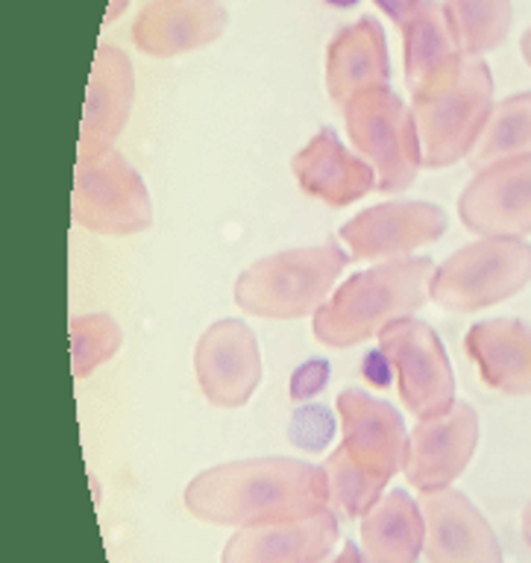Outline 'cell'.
Here are the masks:
<instances>
[{"mask_svg": "<svg viewBox=\"0 0 531 563\" xmlns=\"http://www.w3.org/2000/svg\"><path fill=\"white\" fill-rule=\"evenodd\" d=\"M329 475L294 457H250L206 470L186 487V508L212 526H267L327 510Z\"/></svg>", "mask_w": 531, "mask_h": 563, "instance_id": "cell-1", "label": "cell"}, {"mask_svg": "<svg viewBox=\"0 0 531 563\" xmlns=\"http://www.w3.org/2000/svg\"><path fill=\"white\" fill-rule=\"evenodd\" d=\"M344 440L327 457L329 496L346 517H364L379 505L381 490L408 461V434L394 405L358 387L338 396Z\"/></svg>", "mask_w": 531, "mask_h": 563, "instance_id": "cell-2", "label": "cell"}, {"mask_svg": "<svg viewBox=\"0 0 531 563\" xmlns=\"http://www.w3.org/2000/svg\"><path fill=\"white\" fill-rule=\"evenodd\" d=\"M432 258H390L355 273L314 311V338L323 346L346 350L406 320L432 294Z\"/></svg>", "mask_w": 531, "mask_h": 563, "instance_id": "cell-3", "label": "cell"}, {"mask_svg": "<svg viewBox=\"0 0 531 563\" xmlns=\"http://www.w3.org/2000/svg\"><path fill=\"white\" fill-rule=\"evenodd\" d=\"M423 165L450 167L473 153L494 114V77L482 56H455L411 91Z\"/></svg>", "mask_w": 531, "mask_h": 563, "instance_id": "cell-4", "label": "cell"}, {"mask_svg": "<svg viewBox=\"0 0 531 563\" xmlns=\"http://www.w3.org/2000/svg\"><path fill=\"white\" fill-rule=\"evenodd\" d=\"M346 264L350 253L338 241L267 255L241 273L235 282V302L247 314L297 320L327 302Z\"/></svg>", "mask_w": 531, "mask_h": 563, "instance_id": "cell-5", "label": "cell"}, {"mask_svg": "<svg viewBox=\"0 0 531 563\" xmlns=\"http://www.w3.org/2000/svg\"><path fill=\"white\" fill-rule=\"evenodd\" d=\"M344 118L353 147L376 170V191L411 188L423 165L411 106L402 103L390 86L370 88L344 106Z\"/></svg>", "mask_w": 531, "mask_h": 563, "instance_id": "cell-6", "label": "cell"}, {"mask_svg": "<svg viewBox=\"0 0 531 563\" xmlns=\"http://www.w3.org/2000/svg\"><path fill=\"white\" fill-rule=\"evenodd\" d=\"M531 282V246L522 238H485L434 267L432 299L446 311H478L520 294Z\"/></svg>", "mask_w": 531, "mask_h": 563, "instance_id": "cell-7", "label": "cell"}, {"mask_svg": "<svg viewBox=\"0 0 531 563\" xmlns=\"http://www.w3.org/2000/svg\"><path fill=\"white\" fill-rule=\"evenodd\" d=\"M74 220L112 238L135 235L153 223L151 191L118 150L80 158L74 174Z\"/></svg>", "mask_w": 531, "mask_h": 563, "instance_id": "cell-8", "label": "cell"}, {"mask_svg": "<svg viewBox=\"0 0 531 563\" xmlns=\"http://www.w3.org/2000/svg\"><path fill=\"white\" fill-rule=\"evenodd\" d=\"M379 350L394 364L399 396L417 420L441 417L455 405V376L441 338L423 320H397L379 334Z\"/></svg>", "mask_w": 531, "mask_h": 563, "instance_id": "cell-9", "label": "cell"}, {"mask_svg": "<svg viewBox=\"0 0 531 563\" xmlns=\"http://www.w3.org/2000/svg\"><path fill=\"white\" fill-rule=\"evenodd\" d=\"M461 223L485 238L531 232V153L482 167L458 200Z\"/></svg>", "mask_w": 531, "mask_h": 563, "instance_id": "cell-10", "label": "cell"}, {"mask_svg": "<svg viewBox=\"0 0 531 563\" xmlns=\"http://www.w3.org/2000/svg\"><path fill=\"white\" fill-rule=\"evenodd\" d=\"M200 390L218 408H241L262 382V355L253 329L241 320H218L197 343Z\"/></svg>", "mask_w": 531, "mask_h": 563, "instance_id": "cell-11", "label": "cell"}, {"mask_svg": "<svg viewBox=\"0 0 531 563\" xmlns=\"http://www.w3.org/2000/svg\"><path fill=\"white\" fill-rule=\"evenodd\" d=\"M478 443V417L467 402H455L446 413L420 420L408 434L406 478L417 490L450 487L464 470Z\"/></svg>", "mask_w": 531, "mask_h": 563, "instance_id": "cell-12", "label": "cell"}, {"mask_svg": "<svg viewBox=\"0 0 531 563\" xmlns=\"http://www.w3.org/2000/svg\"><path fill=\"white\" fill-rule=\"evenodd\" d=\"M429 563H502L494 528L464 493L441 487L420 493Z\"/></svg>", "mask_w": 531, "mask_h": 563, "instance_id": "cell-13", "label": "cell"}, {"mask_svg": "<svg viewBox=\"0 0 531 563\" xmlns=\"http://www.w3.org/2000/svg\"><path fill=\"white\" fill-rule=\"evenodd\" d=\"M446 232V214L434 202H381L341 227V241L355 258H397Z\"/></svg>", "mask_w": 531, "mask_h": 563, "instance_id": "cell-14", "label": "cell"}, {"mask_svg": "<svg viewBox=\"0 0 531 563\" xmlns=\"http://www.w3.org/2000/svg\"><path fill=\"white\" fill-rule=\"evenodd\" d=\"M135 77L133 62L115 44H100L91 65L86 109L80 123V158L112 150L133 112Z\"/></svg>", "mask_w": 531, "mask_h": 563, "instance_id": "cell-15", "label": "cell"}, {"mask_svg": "<svg viewBox=\"0 0 531 563\" xmlns=\"http://www.w3.org/2000/svg\"><path fill=\"white\" fill-rule=\"evenodd\" d=\"M221 0H151L133 24V42L147 56H182L218 42L226 30Z\"/></svg>", "mask_w": 531, "mask_h": 563, "instance_id": "cell-16", "label": "cell"}, {"mask_svg": "<svg viewBox=\"0 0 531 563\" xmlns=\"http://www.w3.org/2000/svg\"><path fill=\"white\" fill-rule=\"evenodd\" d=\"M338 540L332 510L291 522L239 528L223 545V563H320Z\"/></svg>", "mask_w": 531, "mask_h": 563, "instance_id": "cell-17", "label": "cell"}, {"mask_svg": "<svg viewBox=\"0 0 531 563\" xmlns=\"http://www.w3.org/2000/svg\"><path fill=\"white\" fill-rule=\"evenodd\" d=\"M291 170L302 194L327 202L332 209H344L376 191V170L362 156H353L341 144L335 130H323L291 158Z\"/></svg>", "mask_w": 531, "mask_h": 563, "instance_id": "cell-18", "label": "cell"}, {"mask_svg": "<svg viewBox=\"0 0 531 563\" xmlns=\"http://www.w3.org/2000/svg\"><path fill=\"white\" fill-rule=\"evenodd\" d=\"M388 82V44L376 18L364 15L335 33L327 51V88L332 103L344 109L358 95L370 88H385Z\"/></svg>", "mask_w": 531, "mask_h": 563, "instance_id": "cell-19", "label": "cell"}, {"mask_svg": "<svg viewBox=\"0 0 531 563\" xmlns=\"http://www.w3.org/2000/svg\"><path fill=\"white\" fill-rule=\"evenodd\" d=\"M464 350L487 387L508 396H531V325L496 317L469 325Z\"/></svg>", "mask_w": 531, "mask_h": 563, "instance_id": "cell-20", "label": "cell"}, {"mask_svg": "<svg viewBox=\"0 0 531 563\" xmlns=\"http://www.w3.org/2000/svg\"><path fill=\"white\" fill-rule=\"evenodd\" d=\"M376 7L399 26L402 56H406V82L414 91L425 79L446 68L461 56L452 38L446 12L434 0H376Z\"/></svg>", "mask_w": 531, "mask_h": 563, "instance_id": "cell-21", "label": "cell"}, {"mask_svg": "<svg viewBox=\"0 0 531 563\" xmlns=\"http://www.w3.org/2000/svg\"><path fill=\"white\" fill-rule=\"evenodd\" d=\"M425 545L420 501L406 490H390L362 519V549L370 563H417Z\"/></svg>", "mask_w": 531, "mask_h": 563, "instance_id": "cell-22", "label": "cell"}, {"mask_svg": "<svg viewBox=\"0 0 531 563\" xmlns=\"http://www.w3.org/2000/svg\"><path fill=\"white\" fill-rule=\"evenodd\" d=\"M446 24L464 56H482L511 30V0H443Z\"/></svg>", "mask_w": 531, "mask_h": 563, "instance_id": "cell-23", "label": "cell"}, {"mask_svg": "<svg viewBox=\"0 0 531 563\" xmlns=\"http://www.w3.org/2000/svg\"><path fill=\"white\" fill-rule=\"evenodd\" d=\"M531 153V91L513 95L496 106L485 132L469 153L473 167H487L505 158Z\"/></svg>", "mask_w": 531, "mask_h": 563, "instance_id": "cell-24", "label": "cell"}, {"mask_svg": "<svg viewBox=\"0 0 531 563\" xmlns=\"http://www.w3.org/2000/svg\"><path fill=\"white\" fill-rule=\"evenodd\" d=\"M124 334L109 314H86L71 320V355L74 376H91L100 364H107L121 350Z\"/></svg>", "mask_w": 531, "mask_h": 563, "instance_id": "cell-25", "label": "cell"}, {"mask_svg": "<svg viewBox=\"0 0 531 563\" xmlns=\"http://www.w3.org/2000/svg\"><path fill=\"white\" fill-rule=\"evenodd\" d=\"M288 438H291L294 446L306 449V452L327 449L335 438V413L329 411L327 405H302L288 422Z\"/></svg>", "mask_w": 531, "mask_h": 563, "instance_id": "cell-26", "label": "cell"}, {"mask_svg": "<svg viewBox=\"0 0 531 563\" xmlns=\"http://www.w3.org/2000/svg\"><path fill=\"white\" fill-rule=\"evenodd\" d=\"M329 373H332V367H329L327 358H311L300 364V367L294 369L291 385H288L291 399H297V402L314 399L329 385Z\"/></svg>", "mask_w": 531, "mask_h": 563, "instance_id": "cell-27", "label": "cell"}, {"mask_svg": "<svg viewBox=\"0 0 531 563\" xmlns=\"http://www.w3.org/2000/svg\"><path fill=\"white\" fill-rule=\"evenodd\" d=\"M390 369L394 364L388 361V355L381 350H373L367 352V358L362 361V373L367 376V382L376 387H388L390 385Z\"/></svg>", "mask_w": 531, "mask_h": 563, "instance_id": "cell-28", "label": "cell"}, {"mask_svg": "<svg viewBox=\"0 0 531 563\" xmlns=\"http://www.w3.org/2000/svg\"><path fill=\"white\" fill-rule=\"evenodd\" d=\"M332 563H370V561H367V554H364L362 549H358V545L346 543L344 552L338 554V558Z\"/></svg>", "mask_w": 531, "mask_h": 563, "instance_id": "cell-29", "label": "cell"}, {"mask_svg": "<svg viewBox=\"0 0 531 563\" xmlns=\"http://www.w3.org/2000/svg\"><path fill=\"white\" fill-rule=\"evenodd\" d=\"M522 540H526V545L531 549V501L526 505V510H522Z\"/></svg>", "mask_w": 531, "mask_h": 563, "instance_id": "cell-30", "label": "cell"}, {"mask_svg": "<svg viewBox=\"0 0 531 563\" xmlns=\"http://www.w3.org/2000/svg\"><path fill=\"white\" fill-rule=\"evenodd\" d=\"M520 51H522V59L529 62V68H531V26H529V30H526V35H522Z\"/></svg>", "mask_w": 531, "mask_h": 563, "instance_id": "cell-31", "label": "cell"}, {"mask_svg": "<svg viewBox=\"0 0 531 563\" xmlns=\"http://www.w3.org/2000/svg\"><path fill=\"white\" fill-rule=\"evenodd\" d=\"M329 7H338V9H350V7H355V3H358V0H327Z\"/></svg>", "mask_w": 531, "mask_h": 563, "instance_id": "cell-32", "label": "cell"}]
</instances>
